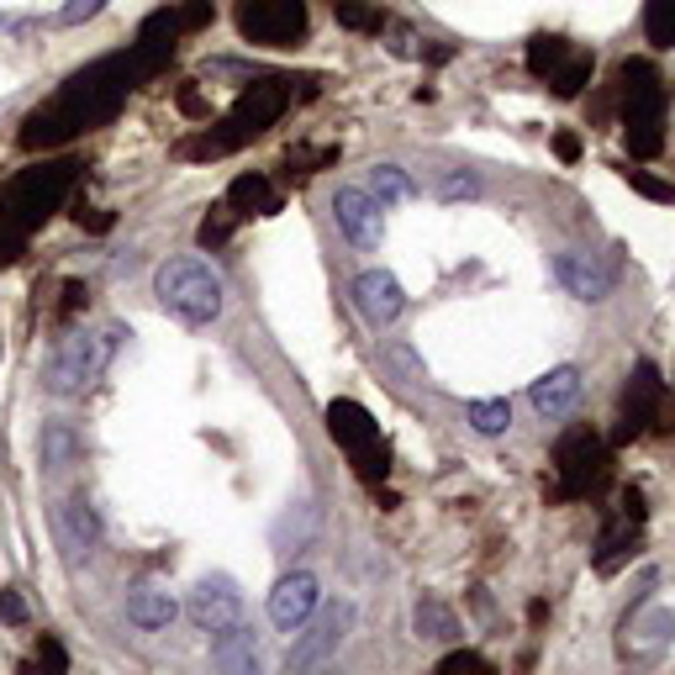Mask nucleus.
<instances>
[{
    "label": "nucleus",
    "mask_w": 675,
    "mask_h": 675,
    "mask_svg": "<svg viewBox=\"0 0 675 675\" xmlns=\"http://www.w3.org/2000/svg\"><path fill=\"white\" fill-rule=\"evenodd\" d=\"M233 222H238V212H233L227 201H222V206H212V216H206V222H201V233H195V238H201V248H222V244H227V238H233Z\"/></svg>",
    "instance_id": "29"
},
{
    "label": "nucleus",
    "mask_w": 675,
    "mask_h": 675,
    "mask_svg": "<svg viewBox=\"0 0 675 675\" xmlns=\"http://www.w3.org/2000/svg\"><path fill=\"white\" fill-rule=\"evenodd\" d=\"M370 195H375L380 206H391V201H406V195H412V180H406L396 164H375V169H370Z\"/></svg>",
    "instance_id": "28"
},
{
    "label": "nucleus",
    "mask_w": 675,
    "mask_h": 675,
    "mask_svg": "<svg viewBox=\"0 0 675 675\" xmlns=\"http://www.w3.org/2000/svg\"><path fill=\"white\" fill-rule=\"evenodd\" d=\"M628 185L639 190V195H649V201H660V206H671L675 201V185L654 180V175H644V169H628Z\"/></svg>",
    "instance_id": "33"
},
{
    "label": "nucleus",
    "mask_w": 675,
    "mask_h": 675,
    "mask_svg": "<svg viewBox=\"0 0 675 675\" xmlns=\"http://www.w3.org/2000/svg\"><path fill=\"white\" fill-rule=\"evenodd\" d=\"M443 675H460V671H486L491 675V660L486 654H470V649H460V654H443V665H438Z\"/></svg>",
    "instance_id": "34"
},
{
    "label": "nucleus",
    "mask_w": 675,
    "mask_h": 675,
    "mask_svg": "<svg viewBox=\"0 0 675 675\" xmlns=\"http://www.w3.org/2000/svg\"><path fill=\"white\" fill-rule=\"evenodd\" d=\"M154 69H159V58H148L143 48L95 58L75 80H64V90H58L48 106H37L27 122H22V148H32V154H37V148H58V143H69V137L101 127L106 116H116V106H122Z\"/></svg>",
    "instance_id": "1"
},
{
    "label": "nucleus",
    "mask_w": 675,
    "mask_h": 675,
    "mask_svg": "<svg viewBox=\"0 0 675 675\" xmlns=\"http://www.w3.org/2000/svg\"><path fill=\"white\" fill-rule=\"evenodd\" d=\"M180 37H185V11L164 5V11H154V16L137 27V43H133V48H143L148 58H159V64H164V58L175 54V43H180Z\"/></svg>",
    "instance_id": "17"
},
{
    "label": "nucleus",
    "mask_w": 675,
    "mask_h": 675,
    "mask_svg": "<svg viewBox=\"0 0 675 675\" xmlns=\"http://www.w3.org/2000/svg\"><path fill=\"white\" fill-rule=\"evenodd\" d=\"M154 291H159L164 306L190 327H206L222 317V280H216V270L201 265V259H169V265H159Z\"/></svg>",
    "instance_id": "4"
},
{
    "label": "nucleus",
    "mask_w": 675,
    "mask_h": 675,
    "mask_svg": "<svg viewBox=\"0 0 675 675\" xmlns=\"http://www.w3.org/2000/svg\"><path fill=\"white\" fill-rule=\"evenodd\" d=\"M618 517H622V522H644V496H639V491H622V496H618Z\"/></svg>",
    "instance_id": "36"
},
{
    "label": "nucleus",
    "mask_w": 675,
    "mask_h": 675,
    "mask_svg": "<svg viewBox=\"0 0 675 675\" xmlns=\"http://www.w3.org/2000/svg\"><path fill=\"white\" fill-rule=\"evenodd\" d=\"M349 628H353V601H327V607H317L312 618L301 622V633H296V644H291V654H285V665H291V671H312V665L333 660L338 644L349 639Z\"/></svg>",
    "instance_id": "8"
},
{
    "label": "nucleus",
    "mask_w": 675,
    "mask_h": 675,
    "mask_svg": "<svg viewBox=\"0 0 675 675\" xmlns=\"http://www.w3.org/2000/svg\"><path fill=\"white\" fill-rule=\"evenodd\" d=\"M333 212H338V227H344V238L359 248H375L380 233H385V222H380V201L370 190L359 185H344L338 190V201H333Z\"/></svg>",
    "instance_id": "14"
},
{
    "label": "nucleus",
    "mask_w": 675,
    "mask_h": 675,
    "mask_svg": "<svg viewBox=\"0 0 675 675\" xmlns=\"http://www.w3.org/2000/svg\"><path fill=\"white\" fill-rule=\"evenodd\" d=\"M212 660L222 671H254L259 665V644H254V628L244 618L216 628V644H212Z\"/></svg>",
    "instance_id": "18"
},
{
    "label": "nucleus",
    "mask_w": 675,
    "mask_h": 675,
    "mask_svg": "<svg viewBox=\"0 0 675 675\" xmlns=\"http://www.w3.org/2000/svg\"><path fill=\"white\" fill-rule=\"evenodd\" d=\"M116 327L106 333H69V338H58L54 359H48V391L54 396H85L95 380L106 375L111 353H116Z\"/></svg>",
    "instance_id": "5"
},
{
    "label": "nucleus",
    "mask_w": 675,
    "mask_h": 675,
    "mask_svg": "<svg viewBox=\"0 0 675 675\" xmlns=\"http://www.w3.org/2000/svg\"><path fill=\"white\" fill-rule=\"evenodd\" d=\"M238 32L259 48H291L306 32V0H238Z\"/></svg>",
    "instance_id": "9"
},
{
    "label": "nucleus",
    "mask_w": 675,
    "mask_h": 675,
    "mask_svg": "<svg viewBox=\"0 0 675 675\" xmlns=\"http://www.w3.org/2000/svg\"><path fill=\"white\" fill-rule=\"evenodd\" d=\"M660 406H665V385H660V370L654 364H639L628 375V391H622V423H618V443L639 438L644 428L660 423Z\"/></svg>",
    "instance_id": "10"
},
{
    "label": "nucleus",
    "mask_w": 675,
    "mask_h": 675,
    "mask_svg": "<svg viewBox=\"0 0 675 675\" xmlns=\"http://www.w3.org/2000/svg\"><path fill=\"white\" fill-rule=\"evenodd\" d=\"M0 618L5 622H27V601L16 592H0Z\"/></svg>",
    "instance_id": "37"
},
{
    "label": "nucleus",
    "mask_w": 675,
    "mask_h": 675,
    "mask_svg": "<svg viewBox=\"0 0 675 675\" xmlns=\"http://www.w3.org/2000/svg\"><path fill=\"white\" fill-rule=\"evenodd\" d=\"M443 195H449V201H460V195H475V180H470V175H449V180H443Z\"/></svg>",
    "instance_id": "39"
},
{
    "label": "nucleus",
    "mask_w": 675,
    "mask_h": 675,
    "mask_svg": "<svg viewBox=\"0 0 675 675\" xmlns=\"http://www.w3.org/2000/svg\"><path fill=\"white\" fill-rule=\"evenodd\" d=\"M291 106V80H248V90L233 101V111L222 116V127H212L206 137L185 143V159H216V154H233L244 148L248 137L270 133L274 122Z\"/></svg>",
    "instance_id": "3"
},
{
    "label": "nucleus",
    "mask_w": 675,
    "mask_h": 675,
    "mask_svg": "<svg viewBox=\"0 0 675 675\" xmlns=\"http://www.w3.org/2000/svg\"><path fill=\"white\" fill-rule=\"evenodd\" d=\"M528 396H533V412L549 417V423H554V417H570V406L581 396V370H575V364H554L543 380H533Z\"/></svg>",
    "instance_id": "16"
},
{
    "label": "nucleus",
    "mask_w": 675,
    "mask_h": 675,
    "mask_svg": "<svg viewBox=\"0 0 675 675\" xmlns=\"http://www.w3.org/2000/svg\"><path fill=\"white\" fill-rule=\"evenodd\" d=\"M333 11H338V22L353 32H370L380 27V11H370V5H359V0H333Z\"/></svg>",
    "instance_id": "31"
},
{
    "label": "nucleus",
    "mask_w": 675,
    "mask_h": 675,
    "mask_svg": "<svg viewBox=\"0 0 675 675\" xmlns=\"http://www.w3.org/2000/svg\"><path fill=\"white\" fill-rule=\"evenodd\" d=\"M180 111H185V116H206V101H201V90H195V85L180 90Z\"/></svg>",
    "instance_id": "40"
},
{
    "label": "nucleus",
    "mask_w": 675,
    "mask_h": 675,
    "mask_svg": "<svg viewBox=\"0 0 675 675\" xmlns=\"http://www.w3.org/2000/svg\"><path fill=\"white\" fill-rule=\"evenodd\" d=\"M554 280L581 301H607L612 296V285H618L612 265H607V259H596V254H581V248H570V254L554 259Z\"/></svg>",
    "instance_id": "11"
},
{
    "label": "nucleus",
    "mask_w": 675,
    "mask_h": 675,
    "mask_svg": "<svg viewBox=\"0 0 675 675\" xmlns=\"http://www.w3.org/2000/svg\"><path fill=\"white\" fill-rule=\"evenodd\" d=\"M628 127V154L633 159H654L665 148V116H622Z\"/></svg>",
    "instance_id": "23"
},
{
    "label": "nucleus",
    "mask_w": 675,
    "mask_h": 675,
    "mask_svg": "<svg viewBox=\"0 0 675 675\" xmlns=\"http://www.w3.org/2000/svg\"><path fill=\"white\" fill-rule=\"evenodd\" d=\"M175 596L169 592H154V586H143V592L127 596V622H137V628H169L175 622Z\"/></svg>",
    "instance_id": "22"
},
{
    "label": "nucleus",
    "mask_w": 675,
    "mask_h": 675,
    "mask_svg": "<svg viewBox=\"0 0 675 675\" xmlns=\"http://www.w3.org/2000/svg\"><path fill=\"white\" fill-rule=\"evenodd\" d=\"M190 618H195V628L216 633V628L244 618V596H238V586H233L227 575H206V581L190 592Z\"/></svg>",
    "instance_id": "12"
},
{
    "label": "nucleus",
    "mask_w": 675,
    "mask_h": 675,
    "mask_svg": "<svg viewBox=\"0 0 675 675\" xmlns=\"http://www.w3.org/2000/svg\"><path fill=\"white\" fill-rule=\"evenodd\" d=\"M644 32L654 48H675V0H644Z\"/></svg>",
    "instance_id": "27"
},
{
    "label": "nucleus",
    "mask_w": 675,
    "mask_h": 675,
    "mask_svg": "<svg viewBox=\"0 0 675 675\" xmlns=\"http://www.w3.org/2000/svg\"><path fill=\"white\" fill-rule=\"evenodd\" d=\"M80 227H90V233H106V227H111V212H80Z\"/></svg>",
    "instance_id": "43"
},
{
    "label": "nucleus",
    "mask_w": 675,
    "mask_h": 675,
    "mask_svg": "<svg viewBox=\"0 0 675 675\" xmlns=\"http://www.w3.org/2000/svg\"><path fill=\"white\" fill-rule=\"evenodd\" d=\"M0 27H5V16H0Z\"/></svg>",
    "instance_id": "44"
},
{
    "label": "nucleus",
    "mask_w": 675,
    "mask_h": 675,
    "mask_svg": "<svg viewBox=\"0 0 675 675\" xmlns=\"http://www.w3.org/2000/svg\"><path fill=\"white\" fill-rule=\"evenodd\" d=\"M464 417H470V428L481 432V438H496V432L513 428V406L496 402V396H491V402H470V412H464Z\"/></svg>",
    "instance_id": "26"
},
{
    "label": "nucleus",
    "mask_w": 675,
    "mask_h": 675,
    "mask_svg": "<svg viewBox=\"0 0 675 675\" xmlns=\"http://www.w3.org/2000/svg\"><path fill=\"white\" fill-rule=\"evenodd\" d=\"M633 539H639V522H612L607 533H601V543H596V570H618L628 554H633Z\"/></svg>",
    "instance_id": "24"
},
{
    "label": "nucleus",
    "mask_w": 675,
    "mask_h": 675,
    "mask_svg": "<svg viewBox=\"0 0 675 675\" xmlns=\"http://www.w3.org/2000/svg\"><path fill=\"white\" fill-rule=\"evenodd\" d=\"M75 175H80L75 159H43L11 180V190L0 195V265H11L32 227H43L64 206V195L75 190Z\"/></svg>",
    "instance_id": "2"
},
{
    "label": "nucleus",
    "mask_w": 675,
    "mask_h": 675,
    "mask_svg": "<svg viewBox=\"0 0 675 675\" xmlns=\"http://www.w3.org/2000/svg\"><path fill=\"white\" fill-rule=\"evenodd\" d=\"M592 69H596V58L586 54V48H575V43H570V54L560 58L543 80H549V90H554L560 101H575V95L586 90V80H592Z\"/></svg>",
    "instance_id": "20"
},
{
    "label": "nucleus",
    "mask_w": 675,
    "mask_h": 675,
    "mask_svg": "<svg viewBox=\"0 0 675 675\" xmlns=\"http://www.w3.org/2000/svg\"><path fill=\"white\" fill-rule=\"evenodd\" d=\"M554 154H560V159H581V137L560 133V137H554Z\"/></svg>",
    "instance_id": "41"
},
{
    "label": "nucleus",
    "mask_w": 675,
    "mask_h": 675,
    "mask_svg": "<svg viewBox=\"0 0 675 675\" xmlns=\"http://www.w3.org/2000/svg\"><path fill=\"white\" fill-rule=\"evenodd\" d=\"M353 306L370 317L375 327L385 323H396L406 312V291H402V280L391 270H364L359 280H353Z\"/></svg>",
    "instance_id": "13"
},
{
    "label": "nucleus",
    "mask_w": 675,
    "mask_h": 675,
    "mask_svg": "<svg viewBox=\"0 0 675 675\" xmlns=\"http://www.w3.org/2000/svg\"><path fill=\"white\" fill-rule=\"evenodd\" d=\"M227 206H233L238 216H270L280 201H274V185L265 180V175H238L233 190H227Z\"/></svg>",
    "instance_id": "21"
},
{
    "label": "nucleus",
    "mask_w": 675,
    "mask_h": 675,
    "mask_svg": "<svg viewBox=\"0 0 675 675\" xmlns=\"http://www.w3.org/2000/svg\"><path fill=\"white\" fill-rule=\"evenodd\" d=\"M554 475H560L554 496H592L607 481V443L592 428H570L554 449Z\"/></svg>",
    "instance_id": "7"
},
{
    "label": "nucleus",
    "mask_w": 675,
    "mask_h": 675,
    "mask_svg": "<svg viewBox=\"0 0 675 675\" xmlns=\"http://www.w3.org/2000/svg\"><path fill=\"white\" fill-rule=\"evenodd\" d=\"M69 449H75V443H69V432H48V438H43V460L48 464H64L69 460Z\"/></svg>",
    "instance_id": "35"
},
{
    "label": "nucleus",
    "mask_w": 675,
    "mask_h": 675,
    "mask_svg": "<svg viewBox=\"0 0 675 675\" xmlns=\"http://www.w3.org/2000/svg\"><path fill=\"white\" fill-rule=\"evenodd\" d=\"M317 607H323V586H317V575H312V570L285 575V581L270 592V618L280 622V628H301Z\"/></svg>",
    "instance_id": "15"
},
{
    "label": "nucleus",
    "mask_w": 675,
    "mask_h": 675,
    "mask_svg": "<svg viewBox=\"0 0 675 675\" xmlns=\"http://www.w3.org/2000/svg\"><path fill=\"white\" fill-rule=\"evenodd\" d=\"M565 54H570L565 37H533V43H528V69L543 80V75H549V69H554Z\"/></svg>",
    "instance_id": "30"
},
{
    "label": "nucleus",
    "mask_w": 675,
    "mask_h": 675,
    "mask_svg": "<svg viewBox=\"0 0 675 675\" xmlns=\"http://www.w3.org/2000/svg\"><path fill=\"white\" fill-rule=\"evenodd\" d=\"M412 622H417V639H454V633H460L454 612H449L443 601H432V596H423V601H417Z\"/></svg>",
    "instance_id": "25"
},
{
    "label": "nucleus",
    "mask_w": 675,
    "mask_h": 675,
    "mask_svg": "<svg viewBox=\"0 0 675 675\" xmlns=\"http://www.w3.org/2000/svg\"><path fill=\"white\" fill-rule=\"evenodd\" d=\"M58 533H64V543L75 549V554H90L95 543H101V517H95V507L85 502V496H75V502H64L58 507Z\"/></svg>",
    "instance_id": "19"
},
{
    "label": "nucleus",
    "mask_w": 675,
    "mask_h": 675,
    "mask_svg": "<svg viewBox=\"0 0 675 675\" xmlns=\"http://www.w3.org/2000/svg\"><path fill=\"white\" fill-rule=\"evenodd\" d=\"M106 11V0H69V5H58L54 16V27H75V22H90V16H101Z\"/></svg>",
    "instance_id": "32"
},
{
    "label": "nucleus",
    "mask_w": 675,
    "mask_h": 675,
    "mask_svg": "<svg viewBox=\"0 0 675 675\" xmlns=\"http://www.w3.org/2000/svg\"><path fill=\"white\" fill-rule=\"evenodd\" d=\"M37 665H48V671H69V654H64L54 639H43V649H37Z\"/></svg>",
    "instance_id": "38"
},
{
    "label": "nucleus",
    "mask_w": 675,
    "mask_h": 675,
    "mask_svg": "<svg viewBox=\"0 0 675 675\" xmlns=\"http://www.w3.org/2000/svg\"><path fill=\"white\" fill-rule=\"evenodd\" d=\"M85 296H90V291H85L80 280H69V285H64V312H80Z\"/></svg>",
    "instance_id": "42"
},
{
    "label": "nucleus",
    "mask_w": 675,
    "mask_h": 675,
    "mask_svg": "<svg viewBox=\"0 0 675 675\" xmlns=\"http://www.w3.org/2000/svg\"><path fill=\"white\" fill-rule=\"evenodd\" d=\"M327 432H333V443H344V454L353 460V470H359L364 481H385V470H391V449H385L375 417H370L364 406L359 402H333L327 406Z\"/></svg>",
    "instance_id": "6"
}]
</instances>
